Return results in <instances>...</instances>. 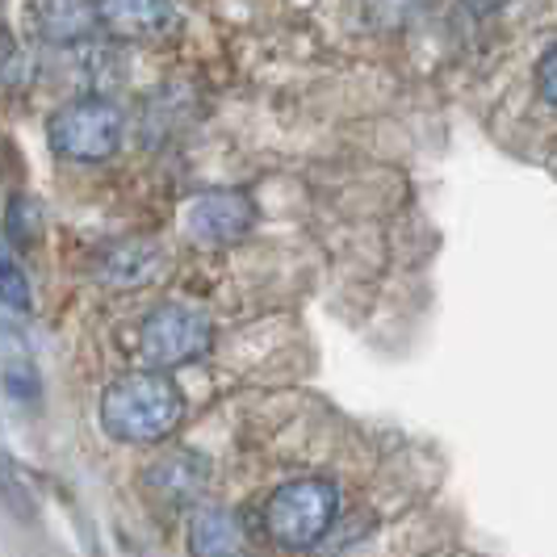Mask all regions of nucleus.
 <instances>
[{
  "label": "nucleus",
  "instance_id": "obj_12",
  "mask_svg": "<svg viewBox=\"0 0 557 557\" xmlns=\"http://www.w3.org/2000/svg\"><path fill=\"white\" fill-rule=\"evenodd\" d=\"M0 277H4V307L9 310H29V281L22 273V264H17V256L13 248H4V264H0Z\"/></svg>",
  "mask_w": 557,
  "mask_h": 557
},
{
  "label": "nucleus",
  "instance_id": "obj_3",
  "mask_svg": "<svg viewBox=\"0 0 557 557\" xmlns=\"http://www.w3.org/2000/svg\"><path fill=\"white\" fill-rule=\"evenodd\" d=\"M122 131H126V117L106 97H81V101L63 106L47 126L55 156L76 160V164L110 160L122 147Z\"/></svg>",
  "mask_w": 557,
  "mask_h": 557
},
{
  "label": "nucleus",
  "instance_id": "obj_10",
  "mask_svg": "<svg viewBox=\"0 0 557 557\" xmlns=\"http://www.w3.org/2000/svg\"><path fill=\"white\" fill-rule=\"evenodd\" d=\"M151 482L168 491L172 499H185V495H194L201 491V478H206V466L197 461V457H185V453H176V457H164L156 470H151Z\"/></svg>",
  "mask_w": 557,
  "mask_h": 557
},
{
  "label": "nucleus",
  "instance_id": "obj_6",
  "mask_svg": "<svg viewBox=\"0 0 557 557\" xmlns=\"http://www.w3.org/2000/svg\"><path fill=\"white\" fill-rule=\"evenodd\" d=\"M101 29L113 38H160L176 26V4L172 0H92Z\"/></svg>",
  "mask_w": 557,
  "mask_h": 557
},
{
  "label": "nucleus",
  "instance_id": "obj_4",
  "mask_svg": "<svg viewBox=\"0 0 557 557\" xmlns=\"http://www.w3.org/2000/svg\"><path fill=\"white\" fill-rule=\"evenodd\" d=\"M210 344H214L210 319L185 302L156 307L139 327V357L147 369H181V364L206 357Z\"/></svg>",
  "mask_w": 557,
  "mask_h": 557
},
{
  "label": "nucleus",
  "instance_id": "obj_1",
  "mask_svg": "<svg viewBox=\"0 0 557 557\" xmlns=\"http://www.w3.org/2000/svg\"><path fill=\"white\" fill-rule=\"evenodd\" d=\"M185 416V394L168 382L164 369L126 373L101 398V423L122 445H156L176 432Z\"/></svg>",
  "mask_w": 557,
  "mask_h": 557
},
{
  "label": "nucleus",
  "instance_id": "obj_8",
  "mask_svg": "<svg viewBox=\"0 0 557 557\" xmlns=\"http://www.w3.org/2000/svg\"><path fill=\"white\" fill-rule=\"evenodd\" d=\"M29 17L47 42H81L101 26L92 0H38Z\"/></svg>",
  "mask_w": 557,
  "mask_h": 557
},
{
  "label": "nucleus",
  "instance_id": "obj_2",
  "mask_svg": "<svg viewBox=\"0 0 557 557\" xmlns=\"http://www.w3.org/2000/svg\"><path fill=\"white\" fill-rule=\"evenodd\" d=\"M339 511V491L327 478H302L285 482L264 503V529L281 549H310L323 532L332 529Z\"/></svg>",
  "mask_w": 557,
  "mask_h": 557
},
{
  "label": "nucleus",
  "instance_id": "obj_5",
  "mask_svg": "<svg viewBox=\"0 0 557 557\" xmlns=\"http://www.w3.org/2000/svg\"><path fill=\"white\" fill-rule=\"evenodd\" d=\"M256 226V201L239 189H206L185 206V231L197 244H235Z\"/></svg>",
  "mask_w": 557,
  "mask_h": 557
},
{
  "label": "nucleus",
  "instance_id": "obj_9",
  "mask_svg": "<svg viewBox=\"0 0 557 557\" xmlns=\"http://www.w3.org/2000/svg\"><path fill=\"white\" fill-rule=\"evenodd\" d=\"M164 269V256L156 244H117L101 256V277L110 281V285H147V281L156 277Z\"/></svg>",
  "mask_w": 557,
  "mask_h": 557
},
{
  "label": "nucleus",
  "instance_id": "obj_13",
  "mask_svg": "<svg viewBox=\"0 0 557 557\" xmlns=\"http://www.w3.org/2000/svg\"><path fill=\"white\" fill-rule=\"evenodd\" d=\"M536 88H541L545 101H554L557 106V47L536 63Z\"/></svg>",
  "mask_w": 557,
  "mask_h": 557
},
{
  "label": "nucleus",
  "instance_id": "obj_11",
  "mask_svg": "<svg viewBox=\"0 0 557 557\" xmlns=\"http://www.w3.org/2000/svg\"><path fill=\"white\" fill-rule=\"evenodd\" d=\"M4 235H9V244H26V239L38 235V206H34L29 197H13V201H9Z\"/></svg>",
  "mask_w": 557,
  "mask_h": 557
},
{
  "label": "nucleus",
  "instance_id": "obj_7",
  "mask_svg": "<svg viewBox=\"0 0 557 557\" xmlns=\"http://www.w3.org/2000/svg\"><path fill=\"white\" fill-rule=\"evenodd\" d=\"M189 554L194 557H244L248 554V532L235 511L223 507H206L194 516L189 529Z\"/></svg>",
  "mask_w": 557,
  "mask_h": 557
}]
</instances>
